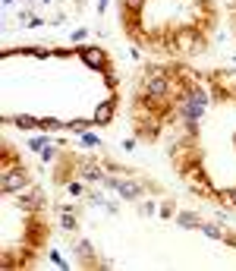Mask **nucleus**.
<instances>
[{
  "instance_id": "nucleus-1",
  "label": "nucleus",
  "mask_w": 236,
  "mask_h": 271,
  "mask_svg": "<svg viewBox=\"0 0 236 271\" xmlns=\"http://www.w3.org/2000/svg\"><path fill=\"white\" fill-rule=\"evenodd\" d=\"M148 98H161L167 91V79L161 76V72H151V76H148Z\"/></svg>"
},
{
  "instance_id": "nucleus-2",
  "label": "nucleus",
  "mask_w": 236,
  "mask_h": 271,
  "mask_svg": "<svg viewBox=\"0 0 236 271\" xmlns=\"http://www.w3.org/2000/svg\"><path fill=\"white\" fill-rule=\"evenodd\" d=\"M82 60L89 63V67H98V70L104 67V54H101L98 48H85V51H82Z\"/></svg>"
},
{
  "instance_id": "nucleus-3",
  "label": "nucleus",
  "mask_w": 236,
  "mask_h": 271,
  "mask_svg": "<svg viewBox=\"0 0 236 271\" xmlns=\"http://www.w3.org/2000/svg\"><path fill=\"white\" fill-rule=\"evenodd\" d=\"M19 186H25V174L13 170V174H6V177H3V189H6V193H10V189H19Z\"/></svg>"
},
{
  "instance_id": "nucleus-4",
  "label": "nucleus",
  "mask_w": 236,
  "mask_h": 271,
  "mask_svg": "<svg viewBox=\"0 0 236 271\" xmlns=\"http://www.w3.org/2000/svg\"><path fill=\"white\" fill-rule=\"evenodd\" d=\"M110 117H113V101H104V104L98 108V114H94V120H98V123H107Z\"/></svg>"
},
{
  "instance_id": "nucleus-5",
  "label": "nucleus",
  "mask_w": 236,
  "mask_h": 271,
  "mask_svg": "<svg viewBox=\"0 0 236 271\" xmlns=\"http://www.w3.org/2000/svg\"><path fill=\"white\" fill-rule=\"evenodd\" d=\"M110 186H117L120 193L126 196V199H136V196H139V189L132 186V183H120V180H110Z\"/></svg>"
},
{
  "instance_id": "nucleus-6",
  "label": "nucleus",
  "mask_w": 236,
  "mask_h": 271,
  "mask_svg": "<svg viewBox=\"0 0 236 271\" xmlns=\"http://www.w3.org/2000/svg\"><path fill=\"white\" fill-rule=\"evenodd\" d=\"M180 224H183V227H195L199 217H195V215H180Z\"/></svg>"
},
{
  "instance_id": "nucleus-7",
  "label": "nucleus",
  "mask_w": 236,
  "mask_h": 271,
  "mask_svg": "<svg viewBox=\"0 0 236 271\" xmlns=\"http://www.w3.org/2000/svg\"><path fill=\"white\" fill-rule=\"evenodd\" d=\"M16 123H19V126H25V129H32V126H38V123H35V120H32V117H16Z\"/></svg>"
},
{
  "instance_id": "nucleus-8",
  "label": "nucleus",
  "mask_w": 236,
  "mask_h": 271,
  "mask_svg": "<svg viewBox=\"0 0 236 271\" xmlns=\"http://www.w3.org/2000/svg\"><path fill=\"white\" fill-rule=\"evenodd\" d=\"M98 177H101L98 167H85V180H98Z\"/></svg>"
},
{
  "instance_id": "nucleus-9",
  "label": "nucleus",
  "mask_w": 236,
  "mask_h": 271,
  "mask_svg": "<svg viewBox=\"0 0 236 271\" xmlns=\"http://www.w3.org/2000/svg\"><path fill=\"white\" fill-rule=\"evenodd\" d=\"M201 230H205L208 236H220V230H218V227H211V224H205V227H201Z\"/></svg>"
},
{
  "instance_id": "nucleus-10",
  "label": "nucleus",
  "mask_w": 236,
  "mask_h": 271,
  "mask_svg": "<svg viewBox=\"0 0 236 271\" xmlns=\"http://www.w3.org/2000/svg\"><path fill=\"white\" fill-rule=\"evenodd\" d=\"M126 3H129L132 10H139V6H142V0H126Z\"/></svg>"
},
{
  "instance_id": "nucleus-11",
  "label": "nucleus",
  "mask_w": 236,
  "mask_h": 271,
  "mask_svg": "<svg viewBox=\"0 0 236 271\" xmlns=\"http://www.w3.org/2000/svg\"><path fill=\"white\" fill-rule=\"evenodd\" d=\"M230 199H233V202H236V189H233V193H230Z\"/></svg>"
}]
</instances>
